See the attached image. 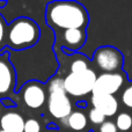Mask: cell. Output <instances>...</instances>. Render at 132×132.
I'll list each match as a JSON object with an SVG mask.
<instances>
[{"mask_svg":"<svg viewBox=\"0 0 132 132\" xmlns=\"http://www.w3.org/2000/svg\"><path fill=\"white\" fill-rule=\"evenodd\" d=\"M89 16L77 1H51L45 8V22L52 32L67 29H86Z\"/></svg>","mask_w":132,"mask_h":132,"instance_id":"1","label":"cell"},{"mask_svg":"<svg viewBox=\"0 0 132 132\" xmlns=\"http://www.w3.org/2000/svg\"><path fill=\"white\" fill-rule=\"evenodd\" d=\"M41 38V28L27 16L12 21L6 29V46L8 50L23 51L35 46Z\"/></svg>","mask_w":132,"mask_h":132,"instance_id":"2","label":"cell"},{"mask_svg":"<svg viewBox=\"0 0 132 132\" xmlns=\"http://www.w3.org/2000/svg\"><path fill=\"white\" fill-rule=\"evenodd\" d=\"M48 110L56 119H65L72 112V103L64 89L62 78H52L48 81Z\"/></svg>","mask_w":132,"mask_h":132,"instance_id":"3","label":"cell"},{"mask_svg":"<svg viewBox=\"0 0 132 132\" xmlns=\"http://www.w3.org/2000/svg\"><path fill=\"white\" fill-rule=\"evenodd\" d=\"M96 77V73L89 67L82 72L68 73L63 79L66 94L75 97H81L88 93H92Z\"/></svg>","mask_w":132,"mask_h":132,"instance_id":"4","label":"cell"},{"mask_svg":"<svg viewBox=\"0 0 132 132\" xmlns=\"http://www.w3.org/2000/svg\"><path fill=\"white\" fill-rule=\"evenodd\" d=\"M16 71L7 48L0 51V100L9 97L16 89Z\"/></svg>","mask_w":132,"mask_h":132,"instance_id":"5","label":"cell"},{"mask_svg":"<svg viewBox=\"0 0 132 132\" xmlns=\"http://www.w3.org/2000/svg\"><path fill=\"white\" fill-rule=\"evenodd\" d=\"M92 62L96 67L103 71V73H115L122 68L124 59L118 49L110 45H103L94 51Z\"/></svg>","mask_w":132,"mask_h":132,"instance_id":"6","label":"cell"},{"mask_svg":"<svg viewBox=\"0 0 132 132\" xmlns=\"http://www.w3.org/2000/svg\"><path fill=\"white\" fill-rule=\"evenodd\" d=\"M22 101L30 109H38L46 102V90L42 82L36 80H29L21 87Z\"/></svg>","mask_w":132,"mask_h":132,"instance_id":"7","label":"cell"},{"mask_svg":"<svg viewBox=\"0 0 132 132\" xmlns=\"http://www.w3.org/2000/svg\"><path fill=\"white\" fill-rule=\"evenodd\" d=\"M56 46H59L66 53L77 51L84 46L86 42V29H67L64 31L55 32Z\"/></svg>","mask_w":132,"mask_h":132,"instance_id":"8","label":"cell"},{"mask_svg":"<svg viewBox=\"0 0 132 132\" xmlns=\"http://www.w3.org/2000/svg\"><path fill=\"white\" fill-rule=\"evenodd\" d=\"M124 81H125V78H124L123 73L121 72L102 73L98 77H96L92 93L114 95L122 88V86L124 85Z\"/></svg>","mask_w":132,"mask_h":132,"instance_id":"9","label":"cell"},{"mask_svg":"<svg viewBox=\"0 0 132 132\" xmlns=\"http://www.w3.org/2000/svg\"><path fill=\"white\" fill-rule=\"evenodd\" d=\"M90 102L93 108L102 112L105 117H112L118 110V102L114 95L92 93Z\"/></svg>","mask_w":132,"mask_h":132,"instance_id":"10","label":"cell"},{"mask_svg":"<svg viewBox=\"0 0 132 132\" xmlns=\"http://www.w3.org/2000/svg\"><path fill=\"white\" fill-rule=\"evenodd\" d=\"M0 126L6 132H23L24 119L19 112L9 111L0 117Z\"/></svg>","mask_w":132,"mask_h":132,"instance_id":"11","label":"cell"},{"mask_svg":"<svg viewBox=\"0 0 132 132\" xmlns=\"http://www.w3.org/2000/svg\"><path fill=\"white\" fill-rule=\"evenodd\" d=\"M64 121L67 128L74 132H84L88 126V118L82 111H72Z\"/></svg>","mask_w":132,"mask_h":132,"instance_id":"12","label":"cell"},{"mask_svg":"<svg viewBox=\"0 0 132 132\" xmlns=\"http://www.w3.org/2000/svg\"><path fill=\"white\" fill-rule=\"evenodd\" d=\"M117 130L121 132H132V115L130 112H121L117 115L116 122H114Z\"/></svg>","mask_w":132,"mask_h":132,"instance_id":"13","label":"cell"},{"mask_svg":"<svg viewBox=\"0 0 132 132\" xmlns=\"http://www.w3.org/2000/svg\"><path fill=\"white\" fill-rule=\"evenodd\" d=\"M71 72L70 73H77V72H82V71L88 68V62L82 55H78V58H75L72 63H71Z\"/></svg>","mask_w":132,"mask_h":132,"instance_id":"14","label":"cell"},{"mask_svg":"<svg viewBox=\"0 0 132 132\" xmlns=\"http://www.w3.org/2000/svg\"><path fill=\"white\" fill-rule=\"evenodd\" d=\"M122 103L124 107L132 110V81H130L122 92Z\"/></svg>","mask_w":132,"mask_h":132,"instance_id":"15","label":"cell"},{"mask_svg":"<svg viewBox=\"0 0 132 132\" xmlns=\"http://www.w3.org/2000/svg\"><path fill=\"white\" fill-rule=\"evenodd\" d=\"M88 116H89V121H90L93 124H97V125H101V124L105 121L104 115H103L102 112H100L98 110L94 109V108H92V109L89 110Z\"/></svg>","mask_w":132,"mask_h":132,"instance_id":"16","label":"cell"},{"mask_svg":"<svg viewBox=\"0 0 132 132\" xmlns=\"http://www.w3.org/2000/svg\"><path fill=\"white\" fill-rule=\"evenodd\" d=\"M23 132H41V125L36 119L29 118L27 121H24Z\"/></svg>","mask_w":132,"mask_h":132,"instance_id":"17","label":"cell"},{"mask_svg":"<svg viewBox=\"0 0 132 132\" xmlns=\"http://www.w3.org/2000/svg\"><path fill=\"white\" fill-rule=\"evenodd\" d=\"M6 21H5L4 16L0 14V51L6 48Z\"/></svg>","mask_w":132,"mask_h":132,"instance_id":"18","label":"cell"},{"mask_svg":"<svg viewBox=\"0 0 132 132\" xmlns=\"http://www.w3.org/2000/svg\"><path fill=\"white\" fill-rule=\"evenodd\" d=\"M98 132H118L116 125L114 122L111 121H104L102 124L100 125Z\"/></svg>","mask_w":132,"mask_h":132,"instance_id":"19","label":"cell"},{"mask_svg":"<svg viewBox=\"0 0 132 132\" xmlns=\"http://www.w3.org/2000/svg\"><path fill=\"white\" fill-rule=\"evenodd\" d=\"M1 103L5 105V107H15V105H16V103L14 102L12 98H9V97L2 98V100H1Z\"/></svg>","mask_w":132,"mask_h":132,"instance_id":"20","label":"cell"},{"mask_svg":"<svg viewBox=\"0 0 132 132\" xmlns=\"http://www.w3.org/2000/svg\"><path fill=\"white\" fill-rule=\"evenodd\" d=\"M7 5V1H0V8H4Z\"/></svg>","mask_w":132,"mask_h":132,"instance_id":"21","label":"cell"},{"mask_svg":"<svg viewBox=\"0 0 132 132\" xmlns=\"http://www.w3.org/2000/svg\"><path fill=\"white\" fill-rule=\"evenodd\" d=\"M0 132H6V131H2V130H0Z\"/></svg>","mask_w":132,"mask_h":132,"instance_id":"22","label":"cell"},{"mask_svg":"<svg viewBox=\"0 0 132 132\" xmlns=\"http://www.w3.org/2000/svg\"><path fill=\"white\" fill-rule=\"evenodd\" d=\"M0 117H1V111H0Z\"/></svg>","mask_w":132,"mask_h":132,"instance_id":"23","label":"cell"}]
</instances>
